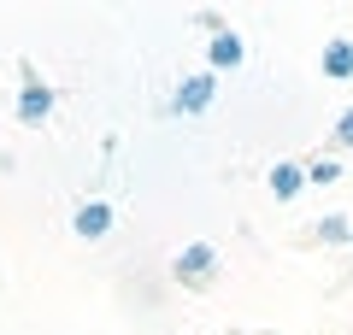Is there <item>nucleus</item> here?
<instances>
[{
	"mask_svg": "<svg viewBox=\"0 0 353 335\" xmlns=\"http://www.w3.org/2000/svg\"><path fill=\"white\" fill-rule=\"evenodd\" d=\"M301 188H306V165H294V159L271 165V194H277V200H294Z\"/></svg>",
	"mask_w": 353,
	"mask_h": 335,
	"instance_id": "nucleus-7",
	"label": "nucleus"
},
{
	"mask_svg": "<svg viewBox=\"0 0 353 335\" xmlns=\"http://www.w3.org/2000/svg\"><path fill=\"white\" fill-rule=\"evenodd\" d=\"M112 200H88V206H77V218H71V230L83 241H101V236H112Z\"/></svg>",
	"mask_w": 353,
	"mask_h": 335,
	"instance_id": "nucleus-4",
	"label": "nucleus"
},
{
	"mask_svg": "<svg viewBox=\"0 0 353 335\" xmlns=\"http://www.w3.org/2000/svg\"><path fill=\"white\" fill-rule=\"evenodd\" d=\"M218 100V83H212V71H194V77H183V83L171 88V100H165V112L171 118H201L206 106Z\"/></svg>",
	"mask_w": 353,
	"mask_h": 335,
	"instance_id": "nucleus-2",
	"label": "nucleus"
},
{
	"mask_svg": "<svg viewBox=\"0 0 353 335\" xmlns=\"http://www.w3.org/2000/svg\"><path fill=\"white\" fill-rule=\"evenodd\" d=\"M330 141H336V148H353V106H347V112L336 118V130H330Z\"/></svg>",
	"mask_w": 353,
	"mask_h": 335,
	"instance_id": "nucleus-10",
	"label": "nucleus"
},
{
	"mask_svg": "<svg viewBox=\"0 0 353 335\" xmlns=\"http://www.w3.org/2000/svg\"><path fill=\"white\" fill-rule=\"evenodd\" d=\"M318 71H324L330 83H347L353 77V36H330L324 53H318Z\"/></svg>",
	"mask_w": 353,
	"mask_h": 335,
	"instance_id": "nucleus-5",
	"label": "nucleus"
},
{
	"mask_svg": "<svg viewBox=\"0 0 353 335\" xmlns=\"http://www.w3.org/2000/svg\"><path fill=\"white\" fill-rule=\"evenodd\" d=\"M53 118V88L48 83H24L18 88V124H48Z\"/></svg>",
	"mask_w": 353,
	"mask_h": 335,
	"instance_id": "nucleus-6",
	"label": "nucleus"
},
{
	"mask_svg": "<svg viewBox=\"0 0 353 335\" xmlns=\"http://www.w3.org/2000/svg\"><path fill=\"white\" fill-rule=\"evenodd\" d=\"M241 59H248V41H241L236 30L206 36V71H241Z\"/></svg>",
	"mask_w": 353,
	"mask_h": 335,
	"instance_id": "nucleus-3",
	"label": "nucleus"
},
{
	"mask_svg": "<svg viewBox=\"0 0 353 335\" xmlns=\"http://www.w3.org/2000/svg\"><path fill=\"white\" fill-rule=\"evenodd\" d=\"M318 241H324V247H353V218H341V212L318 218Z\"/></svg>",
	"mask_w": 353,
	"mask_h": 335,
	"instance_id": "nucleus-8",
	"label": "nucleus"
},
{
	"mask_svg": "<svg viewBox=\"0 0 353 335\" xmlns=\"http://www.w3.org/2000/svg\"><path fill=\"white\" fill-rule=\"evenodd\" d=\"M306 183H318V188L341 183V165H336V159H312V165H306Z\"/></svg>",
	"mask_w": 353,
	"mask_h": 335,
	"instance_id": "nucleus-9",
	"label": "nucleus"
},
{
	"mask_svg": "<svg viewBox=\"0 0 353 335\" xmlns=\"http://www.w3.org/2000/svg\"><path fill=\"white\" fill-rule=\"evenodd\" d=\"M171 276H176V288H212L218 283V247L189 241V247L171 259Z\"/></svg>",
	"mask_w": 353,
	"mask_h": 335,
	"instance_id": "nucleus-1",
	"label": "nucleus"
}]
</instances>
